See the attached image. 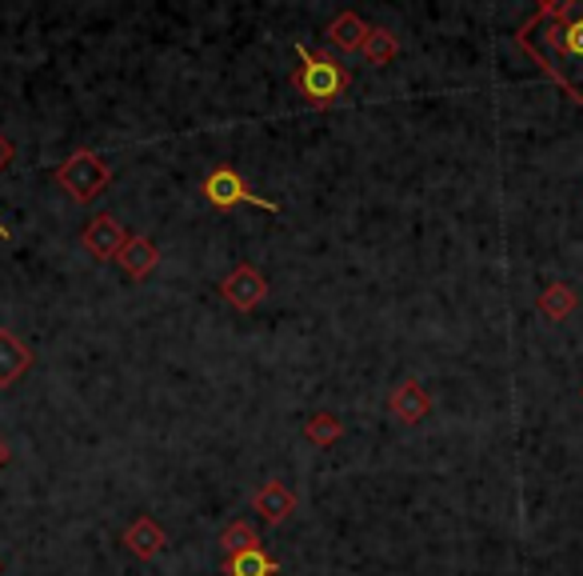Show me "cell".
<instances>
[{
  "instance_id": "1",
  "label": "cell",
  "mask_w": 583,
  "mask_h": 576,
  "mask_svg": "<svg viewBox=\"0 0 583 576\" xmlns=\"http://www.w3.org/2000/svg\"><path fill=\"white\" fill-rule=\"evenodd\" d=\"M515 45L583 108V0H544L520 24Z\"/></svg>"
},
{
  "instance_id": "2",
  "label": "cell",
  "mask_w": 583,
  "mask_h": 576,
  "mask_svg": "<svg viewBox=\"0 0 583 576\" xmlns=\"http://www.w3.org/2000/svg\"><path fill=\"white\" fill-rule=\"evenodd\" d=\"M296 60H300V64H296V72H291V84H296V93H300L312 108H332L340 96L348 93L352 77L336 57L296 45Z\"/></svg>"
},
{
  "instance_id": "3",
  "label": "cell",
  "mask_w": 583,
  "mask_h": 576,
  "mask_svg": "<svg viewBox=\"0 0 583 576\" xmlns=\"http://www.w3.org/2000/svg\"><path fill=\"white\" fill-rule=\"evenodd\" d=\"M60 189L69 192L76 204H93L100 192L112 185V165H108L105 156L93 153V149H81V153H72L64 165L52 173Z\"/></svg>"
},
{
  "instance_id": "4",
  "label": "cell",
  "mask_w": 583,
  "mask_h": 576,
  "mask_svg": "<svg viewBox=\"0 0 583 576\" xmlns=\"http://www.w3.org/2000/svg\"><path fill=\"white\" fill-rule=\"evenodd\" d=\"M200 192H204V200H209L216 212H233L236 204H257V209H264V212H281L276 200H264L248 189V180L240 177L236 168H212L209 177H204V185H200Z\"/></svg>"
},
{
  "instance_id": "5",
  "label": "cell",
  "mask_w": 583,
  "mask_h": 576,
  "mask_svg": "<svg viewBox=\"0 0 583 576\" xmlns=\"http://www.w3.org/2000/svg\"><path fill=\"white\" fill-rule=\"evenodd\" d=\"M221 296L236 313H252V308H260L269 301V277L257 265H236L221 281Z\"/></svg>"
},
{
  "instance_id": "6",
  "label": "cell",
  "mask_w": 583,
  "mask_h": 576,
  "mask_svg": "<svg viewBox=\"0 0 583 576\" xmlns=\"http://www.w3.org/2000/svg\"><path fill=\"white\" fill-rule=\"evenodd\" d=\"M129 245V228L112 216V212H96L93 221L84 224L81 233V248L88 252V257L96 260H117L120 248Z\"/></svg>"
},
{
  "instance_id": "7",
  "label": "cell",
  "mask_w": 583,
  "mask_h": 576,
  "mask_svg": "<svg viewBox=\"0 0 583 576\" xmlns=\"http://www.w3.org/2000/svg\"><path fill=\"white\" fill-rule=\"evenodd\" d=\"M388 412L396 416L400 424H420L428 412H432V397L424 392L420 380H400L388 397Z\"/></svg>"
},
{
  "instance_id": "8",
  "label": "cell",
  "mask_w": 583,
  "mask_h": 576,
  "mask_svg": "<svg viewBox=\"0 0 583 576\" xmlns=\"http://www.w3.org/2000/svg\"><path fill=\"white\" fill-rule=\"evenodd\" d=\"M252 508L260 513V520H264V525H281V520H288L291 513H296V493H291L288 484L269 481V484H260L257 493H252Z\"/></svg>"
},
{
  "instance_id": "9",
  "label": "cell",
  "mask_w": 583,
  "mask_h": 576,
  "mask_svg": "<svg viewBox=\"0 0 583 576\" xmlns=\"http://www.w3.org/2000/svg\"><path fill=\"white\" fill-rule=\"evenodd\" d=\"M33 368V349L12 329H0V388H12Z\"/></svg>"
},
{
  "instance_id": "10",
  "label": "cell",
  "mask_w": 583,
  "mask_h": 576,
  "mask_svg": "<svg viewBox=\"0 0 583 576\" xmlns=\"http://www.w3.org/2000/svg\"><path fill=\"white\" fill-rule=\"evenodd\" d=\"M124 544H129L132 556H141V561H156L164 553V544H168V532L156 525L152 517H136L124 529Z\"/></svg>"
},
{
  "instance_id": "11",
  "label": "cell",
  "mask_w": 583,
  "mask_h": 576,
  "mask_svg": "<svg viewBox=\"0 0 583 576\" xmlns=\"http://www.w3.org/2000/svg\"><path fill=\"white\" fill-rule=\"evenodd\" d=\"M117 265L129 272V281H144V277L160 265V248L152 245L148 236H129V245L120 248Z\"/></svg>"
},
{
  "instance_id": "12",
  "label": "cell",
  "mask_w": 583,
  "mask_h": 576,
  "mask_svg": "<svg viewBox=\"0 0 583 576\" xmlns=\"http://www.w3.org/2000/svg\"><path fill=\"white\" fill-rule=\"evenodd\" d=\"M368 33H372V28H368L364 16H356V12H340L336 21L328 24V40H332L340 52H360Z\"/></svg>"
},
{
  "instance_id": "13",
  "label": "cell",
  "mask_w": 583,
  "mask_h": 576,
  "mask_svg": "<svg viewBox=\"0 0 583 576\" xmlns=\"http://www.w3.org/2000/svg\"><path fill=\"white\" fill-rule=\"evenodd\" d=\"M536 308H539V313H544L548 320H568V317L575 313V308H580V296H575L572 284L556 281V284H548V289L539 293Z\"/></svg>"
},
{
  "instance_id": "14",
  "label": "cell",
  "mask_w": 583,
  "mask_h": 576,
  "mask_svg": "<svg viewBox=\"0 0 583 576\" xmlns=\"http://www.w3.org/2000/svg\"><path fill=\"white\" fill-rule=\"evenodd\" d=\"M281 565L264 549H248L240 556H224V576H276Z\"/></svg>"
},
{
  "instance_id": "15",
  "label": "cell",
  "mask_w": 583,
  "mask_h": 576,
  "mask_svg": "<svg viewBox=\"0 0 583 576\" xmlns=\"http://www.w3.org/2000/svg\"><path fill=\"white\" fill-rule=\"evenodd\" d=\"M340 436H344V424H340L336 412H312L304 424V440L312 448H332Z\"/></svg>"
},
{
  "instance_id": "16",
  "label": "cell",
  "mask_w": 583,
  "mask_h": 576,
  "mask_svg": "<svg viewBox=\"0 0 583 576\" xmlns=\"http://www.w3.org/2000/svg\"><path fill=\"white\" fill-rule=\"evenodd\" d=\"M360 52H364V60H368V64L384 69V64H392V60L400 57V36L392 33V28H372Z\"/></svg>"
},
{
  "instance_id": "17",
  "label": "cell",
  "mask_w": 583,
  "mask_h": 576,
  "mask_svg": "<svg viewBox=\"0 0 583 576\" xmlns=\"http://www.w3.org/2000/svg\"><path fill=\"white\" fill-rule=\"evenodd\" d=\"M221 549H224V556H240V553H248V549H260V537L248 520H233V525L221 532Z\"/></svg>"
},
{
  "instance_id": "18",
  "label": "cell",
  "mask_w": 583,
  "mask_h": 576,
  "mask_svg": "<svg viewBox=\"0 0 583 576\" xmlns=\"http://www.w3.org/2000/svg\"><path fill=\"white\" fill-rule=\"evenodd\" d=\"M12 161H16V144H12L9 137H4V132H0V173H4V168H9Z\"/></svg>"
},
{
  "instance_id": "19",
  "label": "cell",
  "mask_w": 583,
  "mask_h": 576,
  "mask_svg": "<svg viewBox=\"0 0 583 576\" xmlns=\"http://www.w3.org/2000/svg\"><path fill=\"white\" fill-rule=\"evenodd\" d=\"M9 457H12V452H9V440H4V436H0V469H4V465H9Z\"/></svg>"
},
{
  "instance_id": "20",
  "label": "cell",
  "mask_w": 583,
  "mask_h": 576,
  "mask_svg": "<svg viewBox=\"0 0 583 576\" xmlns=\"http://www.w3.org/2000/svg\"><path fill=\"white\" fill-rule=\"evenodd\" d=\"M0 240H9V228H4V224H0Z\"/></svg>"
},
{
  "instance_id": "21",
  "label": "cell",
  "mask_w": 583,
  "mask_h": 576,
  "mask_svg": "<svg viewBox=\"0 0 583 576\" xmlns=\"http://www.w3.org/2000/svg\"><path fill=\"white\" fill-rule=\"evenodd\" d=\"M580 397H583V388H580Z\"/></svg>"
}]
</instances>
